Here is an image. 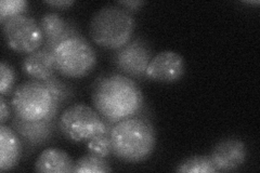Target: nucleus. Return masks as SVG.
<instances>
[{
    "instance_id": "obj_15",
    "label": "nucleus",
    "mask_w": 260,
    "mask_h": 173,
    "mask_svg": "<svg viewBox=\"0 0 260 173\" xmlns=\"http://www.w3.org/2000/svg\"><path fill=\"white\" fill-rule=\"evenodd\" d=\"M74 161L70 155L58 148H47L38 156L35 171L44 173H69L74 170Z\"/></svg>"
},
{
    "instance_id": "obj_22",
    "label": "nucleus",
    "mask_w": 260,
    "mask_h": 173,
    "mask_svg": "<svg viewBox=\"0 0 260 173\" xmlns=\"http://www.w3.org/2000/svg\"><path fill=\"white\" fill-rule=\"evenodd\" d=\"M144 2L142 0H127V2H118V6L123 7L124 9H126L127 11H137L140 10V8L142 6H144Z\"/></svg>"
},
{
    "instance_id": "obj_23",
    "label": "nucleus",
    "mask_w": 260,
    "mask_h": 173,
    "mask_svg": "<svg viewBox=\"0 0 260 173\" xmlns=\"http://www.w3.org/2000/svg\"><path fill=\"white\" fill-rule=\"evenodd\" d=\"M10 116V107L8 105L5 95L2 94L0 96V122H2V125L7 121V119L9 118Z\"/></svg>"
},
{
    "instance_id": "obj_2",
    "label": "nucleus",
    "mask_w": 260,
    "mask_h": 173,
    "mask_svg": "<svg viewBox=\"0 0 260 173\" xmlns=\"http://www.w3.org/2000/svg\"><path fill=\"white\" fill-rule=\"evenodd\" d=\"M110 139L113 155L126 162H141L151 157L156 132L150 119L138 116L121 119L113 126Z\"/></svg>"
},
{
    "instance_id": "obj_24",
    "label": "nucleus",
    "mask_w": 260,
    "mask_h": 173,
    "mask_svg": "<svg viewBox=\"0 0 260 173\" xmlns=\"http://www.w3.org/2000/svg\"><path fill=\"white\" fill-rule=\"evenodd\" d=\"M45 4L52 8H56V9H68L74 5L75 2L73 0H52V2H45Z\"/></svg>"
},
{
    "instance_id": "obj_8",
    "label": "nucleus",
    "mask_w": 260,
    "mask_h": 173,
    "mask_svg": "<svg viewBox=\"0 0 260 173\" xmlns=\"http://www.w3.org/2000/svg\"><path fill=\"white\" fill-rule=\"evenodd\" d=\"M151 60V47L148 41L140 37L130 40L124 47L117 49L113 56L115 66L133 78L143 77Z\"/></svg>"
},
{
    "instance_id": "obj_7",
    "label": "nucleus",
    "mask_w": 260,
    "mask_h": 173,
    "mask_svg": "<svg viewBox=\"0 0 260 173\" xmlns=\"http://www.w3.org/2000/svg\"><path fill=\"white\" fill-rule=\"evenodd\" d=\"M6 44L11 50L29 54L44 45V35L39 24L28 15L13 16L3 24Z\"/></svg>"
},
{
    "instance_id": "obj_20",
    "label": "nucleus",
    "mask_w": 260,
    "mask_h": 173,
    "mask_svg": "<svg viewBox=\"0 0 260 173\" xmlns=\"http://www.w3.org/2000/svg\"><path fill=\"white\" fill-rule=\"evenodd\" d=\"M27 2L24 0H2L0 3V23L5 24L13 16L24 14L27 10Z\"/></svg>"
},
{
    "instance_id": "obj_3",
    "label": "nucleus",
    "mask_w": 260,
    "mask_h": 173,
    "mask_svg": "<svg viewBox=\"0 0 260 173\" xmlns=\"http://www.w3.org/2000/svg\"><path fill=\"white\" fill-rule=\"evenodd\" d=\"M135 28L132 13L118 5H108L92 16L89 34L95 45L117 50L132 40Z\"/></svg>"
},
{
    "instance_id": "obj_21",
    "label": "nucleus",
    "mask_w": 260,
    "mask_h": 173,
    "mask_svg": "<svg viewBox=\"0 0 260 173\" xmlns=\"http://www.w3.org/2000/svg\"><path fill=\"white\" fill-rule=\"evenodd\" d=\"M0 76H2V82H0V92L3 95L9 94L13 88L15 81L14 70L7 64L5 61L0 64Z\"/></svg>"
},
{
    "instance_id": "obj_1",
    "label": "nucleus",
    "mask_w": 260,
    "mask_h": 173,
    "mask_svg": "<svg viewBox=\"0 0 260 173\" xmlns=\"http://www.w3.org/2000/svg\"><path fill=\"white\" fill-rule=\"evenodd\" d=\"M91 97L95 111L113 123L136 116L143 106L140 88L132 78L117 73L105 74L98 78Z\"/></svg>"
},
{
    "instance_id": "obj_18",
    "label": "nucleus",
    "mask_w": 260,
    "mask_h": 173,
    "mask_svg": "<svg viewBox=\"0 0 260 173\" xmlns=\"http://www.w3.org/2000/svg\"><path fill=\"white\" fill-rule=\"evenodd\" d=\"M176 172L180 173H215L218 172L208 156H194L178 164Z\"/></svg>"
},
{
    "instance_id": "obj_11",
    "label": "nucleus",
    "mask_w": 260,
    "mask_h": 173,
    "mask_svg": "<svg viewBox=\"0 0 260 173\" xmlns=\"http://www.w3.org/2000/svg\"><path fill=\"white\" fill-rule=\"evenodd\" d=\"M209 158L218 172H231L245 163L247 148L239 139H225L214 147Z\"/></svg>"
},
{
    "instance_id": "obj_17",
    "label": "nucleus",
    "mask_w": 260,
    "mask_h": 173,
    "mask_svg": "<svg viewBox=\"0 0 260 173\" xmlns=\"http://www.w3.org/2000/svg\"><path fill=\"white\" fill-rule=\"evenodd\" d=\"M111 171L112 168L107 158L90 153L79 158L74 163V170H73L75 173H103Z\"/></svg>"
},
{
    "instance_id": "obj_13",
    "label": "nucleus",
    "mask_w": 260,
    "mask_h": 173,
    "mask_svg": "<svg viewBox=\"0 0 260 173\" xmlns=\"http://www.w3.org/2000/svg\"><path fill=\"white\" fill-rule=\"evenodd\" d=\"M22 70L32 80L42 82L52 78L58 73L53 52L44 47L26 55L22 63Z\"/></svg>"
},
{
    "instance_id": "obj_10",
    "label": "nucleus",
    "mask_w": 260,
    "mask_h": 173,
    "mask_svg": "<svg viewBox=\"0 0 260 173\" xmlns=\"http://www.w3.org/2000/svg\"><path fill=\"white\" fill-rule=\"evenodd\" d=\"M58 121L56 119H43L36 121L24 120L14 115L11 122V128L20 136L22 143L34 148L42 146L50 141L55 133Z\"/></svg>"
},
{
    "instance_id": "obj_5",
    "label": "nucleus",
    "mask_w": 260,
    "mask_h": 173,
    "mask_svg": "<svg viewBox=\"0 0 260 173\" xmlns=\"http://www.w3.org/2000/svg\"><path fill=\"white\" fill-rule=\"evenodd\" d=\"M56 72L69 78H80L88 75L96 64L93 47L83 36L64 40L53 51Z\"/></svg>"
},
{
    "instance_id": "obj_4",
    "label": "nucleus",
    "mask_w": 260,
    "mask_h": 173,
    "mask_svg": "<svg viewBox=\"0 0 260 173\" xmlns=\"http://www.w3.org/2000/svg\"><path fill=\"white\" fill-rule=\"evenodd\" d=\"M114 125L92 107L83 103L68 107L58 120L61 133L73 142L88 141L98 134H110Z\"/></svg>"
},
{
    "instance_id": "obj_16",
    "label": "nucleus",
    "mask_w": 260,
    "mask_h": 173,
    "mask_svg": "<svg viewBox=\"0 0 260 173\" xmlns=\"http://www.w3.org/2000/svg\"><path fill=\"white\" fill-rule=\"evenodd\" d=\"M44 85L52 96V110L48 119H56L59 107L73 97L74 91L70 85L65 84L64 81L58 79L55 76L44 81Z\"/></svg>"
},
{
    "instance_id": "obj_6",
    "label": "nucleus",
    "mask_w": 260,
    "mask_h": 173,
    "mask_svg": "<svg viewBox=\"0 0 260 173\" xmlns=\"http://www.w3.org/2000/svg\"><path fill=\"white\" fill-rule=\"evenodd\" d=\"M11 105L14 115L24 120H43L51 113L52 96L44 82L31 79L15 89Z\"/></svg>"
},
{
    "instance_id": "obj_14",
    "label": "nucleus",
    "mask_w": 260,
    "mask_h": 173,
    "mask_svg": "<svg viewBox=\"0 0 260 173\" xmlns=\"http://www.w3.org/2000/svg\"><path fill=\"white\" fill-rule=\"evenodd\" d=\"M22 154V141L15 131L0 126V171H9L18 164Z\"/></svg>"
},
{
    "instance_id": "obj_9",
    "label": "nucleus",
    "mask_w": 260,
    "mask_h": 173,
    "mask_svg": "<svg viewBox=\"0 0 260 173\" xmlns=\"http://www.w3.org/2000/svg\"><path fill=\"white\" fill-rule=\"evenodd\" d=\"M184 72L185 62L182 55L166 50L152 57L144 76L152 81L173 84L183 77Z\"/></svg>"
},
{
    "instance_id": "obj_19",
    "label": "nucleus",
    "mask_w": 260,
    "mask_h": 173,
    "mask_svg": "<svg viewBox=\"0 0 260 173\" xmlns=\"http://www.w3.org/2000/svg\"><path fill=\"white\" fill-rule=\"evenodd\" d=\"M87 147L89 153L103 158H108L111 154H113L110 134L103 133L92 136L88 140Z\"/></svg>"
},
{
    "instance_id": "obj_12",
    "label": "nucleus",
    "mask_w": 260,
    "mask_h": 173,
    "mask_svg": "<svg viewBox=\"0 0 260 173\" xmlns=\"http://www.w3.org/2000/svg\"><path fill=\"white\" fill-rule=\"evenodd\" d=\"M39 26L44 35V48L54 51L64 40L71 37L81 36L77 26L71 22H65L63 18L54 12H48L40 19Z\"/></svg>"
}]
</instances>
